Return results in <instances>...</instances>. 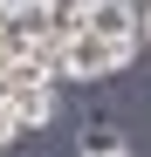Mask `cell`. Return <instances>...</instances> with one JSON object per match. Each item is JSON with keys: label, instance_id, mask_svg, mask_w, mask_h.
Instances as JSON below:
<instances>
[{"label": "cell", "instance_id": "cell-1", "mask_svg": "<svg viewBox=\"0 0 151 157\" xmlns=\"http://www.w3.org/2000/svg\"><path fill=\"white\" fill-rule=\"evenodd\" d=\"M131 55H137V48H124V41L83 34V41H69V48H62V82H96V75H117Z\"/></svg>", "mask_w": 151, "mask_h": 157}, {"label": "cell", "instance_id": "cell-2", "mask_svg": "<svg viewBox=\"0 0 151 157\" xmlns=\"http://www.w3.org/2000/svg\"><path fill=\"white\" fill-rule=\"evenodd\" d=\"M89 34L124 41V48H144L137 41V0H89Z\"/></svg>", "mask_w": 151, "mask_h": 157}, {"label": "cell", "instance_id": "cell-3", "mask_svg": "<svg viewBox=\"0 0 151 157\" xmlns=\"http://www.w3.org/2000/svg\"><path fill=\"white\" fill-rule=\"evenodd\" d=\"M7 116H14V130H48V123H55V82L14 89V96H7Z\"/></svg>", "mask_w": 151, "mask_h": 157}, {"label": "cell", "instance_id": "cell-4", "mask_svg": "<svg viewBox=\"0 0 151 157\" xmlns=\"http://www.w3.org/2000/svg\"><path fill=\"white\" fill-rule=\"evenodd\" d=\"M83 34H89V0H48V41L69 48Z\"/></svg>", "mask_w": 151, "mask_h": 157}, {"label": "cell", "instance_id": "cell-5", "mask_svg": "<svg viewBox=\"0 0 151 157\" xmlns=\"http://www.w3.org/2000/svg\"><path fill=\"white\" fill-rule=\"evenodd\" d=\"M103 150H124V144H117V130H110V123H89V137H83V157H103Z\"/></svg>", "mask_w": 151, "mask_h": 157}, {"label": "cell", "instance_id": "cell-6", "mask_svg": "<svg viewBox=\"0 0 151 157\" xmlns=\"http://www.w3.org/2000/svg\"><path fill=\"white\" fill-rule=\"evenodd\" d=\"M137 41L151 48V0H144V7H137Z\"/></svg>", "mask_w": 151, "mask_h": 157}, {"label": "cell", "instance_id": "cell-7", "mask_svg": "<svg viewBox=\"0 0 151 157\" xmlns=\"http://www.w3.org/2000/svg\"><path fill=\"white\" fill-rule=\"evenodd\" d=\"M14 137H21V130H14V116H7V109H0V150H7Z\"/></svg>", "mask_w": 151, "mask_h": 157}, {"label": "cell", "instance_id": "cell-8", "mask_svg": "<svg viewBox=\"0 0 151 157\" xmlns=\"http://www.w3.org/2000/svg\"><path fill=\"white\" fill-rule=\"evenodd\" d=\"M7 21H14V0H0V34H7Z\"/></svg>", "mask_w": 151, "mask_h": 157}, {"label": "cell", "instance_id": "cell-9", "mask_svg": "<svg viewBox=\"0 0 151 157\" xmlns=\"http://www.w3.org/2000/svg\"><path fill=\"white\" fill-rule=\"evenodd\" d=\"M7 96H14V89H7V75H0V109H7Z\"/></svg>", "mask_w": 151, "mask_h": 157}, {"label": "cell", "instance_id": "cell-10", "mask_svg": "<svg viewBox=\"0 0 151 157\" xmlns=\"http://www.w3.org/2000/svg\"><path fill=\"white\" fill-rule=\"evenodd\" d=\"M103 157H131V150H103Z\"/></svg>", "mask_w": 151, "mask_h": 157}, {"label": "cell", "instance_id": "cell-11", "mask_svg": "<svg viewBox=\"0 0 151 157\" xmlns=\"http://www.w3.org/2000/svg\"><path fill=\"white\" fill-rule=\"evenodd\" d=\"M0 55H7V34H0Z\"/></svg>", "mask_w": 151, "mask_h": 157}]
</instances>
